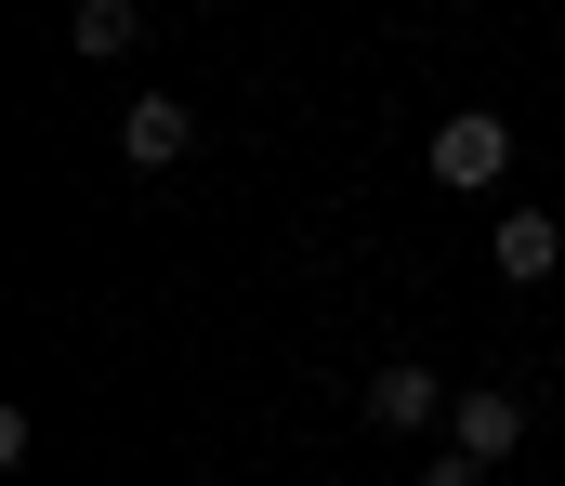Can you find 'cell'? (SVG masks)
Masks as SVG:
<instances>
[{"instance_id":"cell-1","label":"cell","mask_w":565,"mask_h":486,"mask_svg":"<svg viewBox=\"0 0 565 486\" xmlns=\"http://www.w3.org/2000/svg\"><path fill=\"white\" fill-rule=\"evenodd\" d=\"M500 171H513V119H500V106H460V119H434V184L487 197Z\"/></svg>"},{"instance_id":"cell-2","label":"cell","mask_w":565,"mask_h":486,"mask_svg":"<svg viewBox=\"0 0 565 486\" xmlns=\"http://www.w3.org/2000/svg\"><path fill=\"white\" fill-rule=\"evenodd\" d=\"M447 447H460V461H487V474H500V461H513V447H526V408H513V395H500V381H487V395H447Z\"/></svg>"},{"instance_id":"cell-3","label":"cell","mask_w":565,"mask_h":486,"mask_svg":"<svg viewBox=\"0 0 565 486\" xmlns=\"http://www.w3.org/2000/svg\"><path fill=\"white\" fill-rule=\"evenodd\" d=\"M369 421H382V434H434V421H447V381H434L422 355H395V368L369 381Z\"/></svg>"},{"instance_id":"cell-4","label":"cell","mask_w":565,"mask_h":486,"mask_svg":"<svg viewBox=\"0 0 565 486\" xmlns=\"http://www.w3.org/2000/svg\"><path fill=\"white\" fill-rule=\"evenodd\" d=\"M184 145H198V106H184V93H145L132 119H119V159L132 171H171Z\"/></svg>"},{"instance_id":"cell-5","label":"cell","mask_w":565,"mask_h":486,"mask_svg":"<svg viewBox=\"0 0 565 486\" xmlns=\"http://www.w3.org/2000/svg\"><path fill=\"white\" fill-rule=\"evenodd\" d=\"M565 263V237H553V210H500V277H513V290H540V277H553Z\"/></svg>"},{"instance_id":"cell-6","label":"cell","mask_w":565,"mask_h":486,"mask_svg":"<svg viewBox=\"0 0 565 486\" xmlns=\"http://www.w3.org/2000/svg\"><path fill=\"white\" fill-rule=\"evenodd\" d=\"M66 40H79V66H119V53L145 40V0H79V13H66Z\"/></svg>"},{"instance_id":"cell-7","label":"cell","mask_w":565,"mask_h":486,"mask_svg":"<svg viewBox=\"0 0 565 486\" xmlns=\"http://www.w3.org/2000/svg\"><path fill=\"white\" fill-rule=\"evenodd\" d=\"M422 486H487V461H460V447H447V461H422Z\"/></svg>"}]
</instances>
